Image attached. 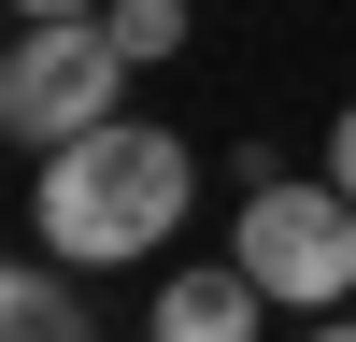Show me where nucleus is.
I'll return each instance as SVG.
<instances>
[{"instance_id": "f257e3e1", "label": "nucleus", "mask_w": 356, "mask_h": 342, "mask_svg": "<svg viewBox=\"0 0 356 342\" xmlns=\"http://www.w3.org/2000/svg\"><path fill=\"white\" fill-rule=\"evenodd\" d=\"M200 214V142L186 129H143V114H114V129L57 142L43 186H29V243L72 256V271H129V256H171V228Z\"/></svg>"}, {"instance_id": "f03ea898", "label": "nucleus", "mask_w": 356, "mask_h": 342, "mask_svg": "<svg viewBox=\"0 0 356 342\" xmlns=\"http://www.w3.org/2000/svg\"><path fill=\"white\" fill-rule=\"evenodd\" d=\"M228 256H243L285 314H342V300H356V200L328 186V171H314V186H300V171H243Z\"/></svg>"}, {"instance_id": "7ed1b4c3", "label": "nucleus", "mask_w": 356, "mask_h": 342, "mask_svg": "<svg viewBox=\"0 0 356 342\" xmlns=\"http://www.w3.org/2000/svg\"><path fill=\"white\" fill-rule=\"evenodd\" d=\"M129 114V43H114L100 15H57V28H29L15 57H0V129L15 142H86V129H114Z\"/></svg>"}, {"instance_id": "20e7f679", "label": "nucleus", "mask_w": 356, "mask_h": 342, "mask_svg": "<svg viewBox=\"0 0 356 342\" xmlns=\"http://www.w3.org/2000/svg\"><path fill=\"white\" fill-rule=\"evenodd\" d=\"M257 314H271V285H257L243 256H200V271H157L143 342H257Z\"/></svg>"}, {"instance_id": "39448f33", "label": "nucleus", "mask_w": 356, "mask_h": 342, "mask_svg": "<svg viewBox=\"0 0 356 342\" xmlns=\"http://www.w3.org/2000/svg\"><path fill=\"white\" fill-rule=\"evenodd\" d=\"M0 342H100V314L72 300V256H15L0 271Z\"/></svg>"}, {"instance_id": "423d86ee", "label": "nucleus", "mask_w": 356, "mask_h": 342, "mask_svg": "<svg viewBox=\"0 0 356 342\" xmlns=\"http://www.w3.org/2000/svg\"><path fill=\"white\" fill-rule=\"evenodd\" d=\"M100 28H114V43H129V72H157V57H186V0H100Z\"/></svg>"}, {"instance_id": "0eeeda50", "label": "nucleus", "mask_w": 356, "mask_h": 342, "mask_svg": "<svg viewBox=\"0 0 356 342\" xmlns=\"http://www.w3.org/2000/svg\"><path fill=\"white\" fill-rule=\"evenodd\" d=\"M328 186L356 200V100H342V129H328Z\"/></svg>"}, {"instance_id": "6e6552de", "label": "nucleus", "mask_w": 356, "mask_h": 342, "mask_svg": "<svg viewBox=\"0 0 356 342\" xmlns=\"http://www.w3.org/2000/svg\"><path fill=\"white\" fill-rule=\"evenodd\" d=\"M57 15H100V0H15V28H57Z\"/></svg>"}, {"instance_id": "1a4fd4ad", "label": "nucleus", "mask_w": 356, "mask_h": 342, "mask_svg": "<svg viewBox=\"0 0 356 342\" xmlns=\"http://www.w3.org/2000/svg\"><path fill=\"white\" fill-rule=\"evenodd\" d=\"M300 342H356V328H342V314H314V328H300Z\"/></svg>"}]
</instances>
